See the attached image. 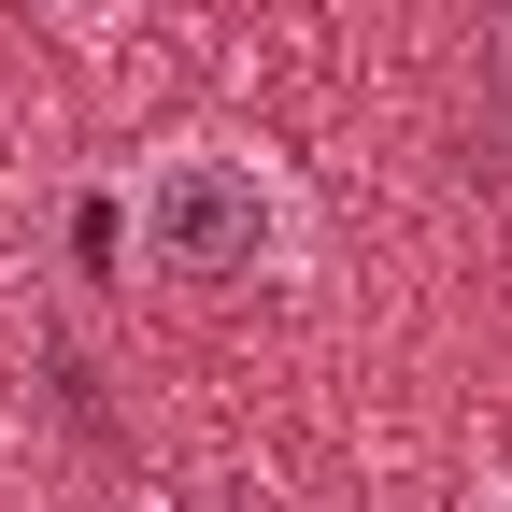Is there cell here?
Masks as SVG:
<instances>
[{"instance_id":"obj_2","label":"cell","mask_w":512,"mask_h":512,"mask_svg":"<svg viewBox=\"0 0 512 512\" xmlns=\"http://www.w3.org/2000/svg\"><path fill=\"white\" fill-rule=\"evenodd\" d=\"M484 86H498V171H512V15H498V43H484Z\"/></svg>"},{"instance_id":"obj_4","label":"cell","mask_w":512,"mask_h":512,"mask_svg":"<svg viewBox=\"0 0 512 512\" xmlns=\"http://www.w3.org/2000/svg\"><path fill=\"white\" fill-rule=\"evenodd\" d=\"M456 512H512V484H484V498H456Z\"/></svg>"},{"instance_id":"obj_1","label":"cell","mask_w":512,"mask_h":512,"mask_svg":"<svg viewBox=\"0 0 512 512\" xmlns=\"http://www.w3.org/2000/svg\"><path fill=\"white\" fill-rule=\"evenodd\" d=\"M128 256L185 299H228V285H299L313 271V200L271 143L242 128H185V143H143L128 171Z\"/></svg>"},{"instance_id":"obj_3","label":"cell","mask_w":512,"mask_h":512,"mask_svg":"<svg viewBox=\"0 0 512 512\" xmlns=\"http://www.w3.org/2000/svg\"><path fill=\"white\" fill-rule=\"evenodd\" d=\"M43 15H57V29H114L128 0H43Z\"/></svg>"}]
</instances>
